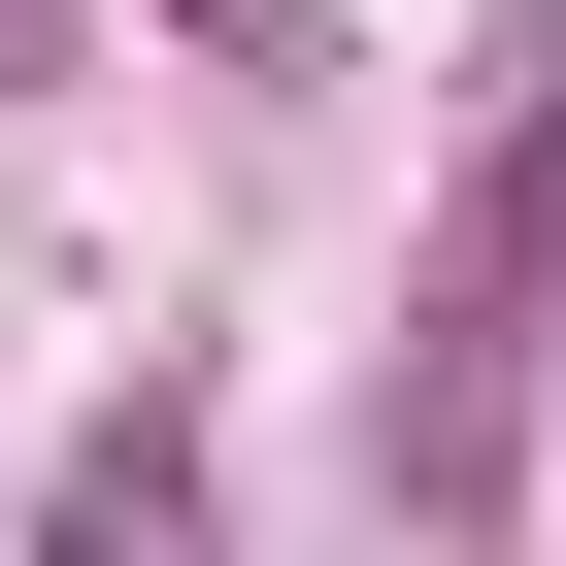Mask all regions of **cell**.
I'll list each match as a JSON object with an SVG mask.
<instances>
[{
  "mask_svg": "<svg viewBox=\"0 0 566 566\" xmlns=\"http://www.w3.org/2000/svg\"><path fill=\"white\" fill-rule=\"evenodd\" d=\"M533 301H566V0L467 67V200H433V266H400V400H367L400 533H500V467H533Z\"/></svg>",
  "mask_w": 566,
  "mask_h": 566,
  "instance_id": "1",
  "label": "cell"
},
{
  "mask_svg": "<svg viewBox=\"0 0 566 566\" xmlns=\"http://www.w3.org/2000/svg\"><path fill=\"white\" fill-rule=\"evenodd\" d=\"M34 566H233L200 433H167V400H134V433H67V467H34Z\"/></svg>",
  "mask_w": 566,
  "mask_h": 566,
  "instance_id": "2",
  "label": "cell"
},
{
  "mask_svg": "<svg viewBox=\"0 0 566 566\" xmlns=\"http://www.w3.org/2000/svg\"><path fill=\"white\" fill-rule=\"evenodd\" d=\"M167 34H200V67H334V0H167Z\"/></svg>",
  "mask_w": 566,
  "mask_h": 566,
  "instance_id": "3",
  "label": "cell"
}]
</instances>
